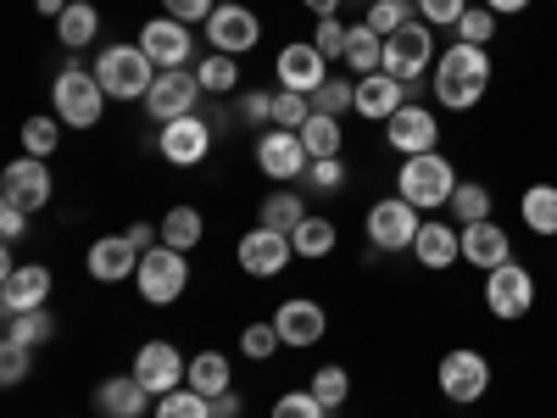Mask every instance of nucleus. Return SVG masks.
<instances>
[{"mask_svg": "<svg viewBox=\"0 0 557 418\" xmlns=\"http://www.w3.org/2000/svg\"><path fill=\"white\" fill-rule=\"evenodd\" d=\"M491 57H485V45H462V39H451L446 51L435 57V101L446 107V112H469V107H480L485 101V89H491Z\"/></svg>", "mask_w": 557, "mask_h": 418, "instance_id": "nucleus-1", "label": "nucleus"}, {"mask_svg": "<svg viewBox=\"0 0 557 418\" xmlns=\"http://www.w3.org/2000/svg\"><path fill=\"white\" fill-rule=\"evenodd\" d=\"M457 168L441 157V151H424V157H401L396 168V196L412 201L418 212H435V207H451L457 196Z\"/></svg>", "mask_w": 557, "mask_h": 418, "instance_id": "nucleus-2", "label": "nucleus"}, {"mask_svg": "<svg viewBox=\"0 0 557 418\" xmlns=\"http://www.w3.org/2000/svg\"><path fill=\"white\" fill-rule=\"evenodd\" d=\"M89 73L101 78L107 101H146L162 67H157L146 51H139V45H107V51L96 57V67H89Z\"/></svg>", "mask_w": 557, "mask_h": 418, "instance_id": "nucleus-3", "label": "nucleus"}, {"mask_svg": "<svg viewBox=\"0 0 557 418\" xmlns=\"http://www.w3.org/2000/svg\"><path fill=\"white\" fill-rule=\"evenodd\" d=\"M51 107H57V118H62V123H73V128H96V123H101V112H107V89H101V78H96V73H84V67H62V73H57V84H51Z\"/></svg>", "mask_w": 557, "mask_h": 418, "instance_id": "nucleus-4", "label": "nucleus"}, {"mask_svg": "<svg viewBox=\"0 0 557 418\" xmlns=\"http://www.w3.org/2000/svg\"><path fill=\"white\" fill-rule=\"evenodd\" d=\"M134 285H139V302H151V307H173V302L184 296V285H190V257L173 251V246H151L146 257H139Z\"/></svg>", "mask_w": 557, "mask_h": 418, "instance_id": "nucleus-5", "label": "nucleus"}, {"mask_svg": "<svg viewBox=\"0 0 557 418\" xmlns=\"http://www.w3.org/2000/svg\"><path fill=\"white\" fill-rule=\"evenodd\" d=\"M435 380H441V396L457 402V407H474L485 391H491V357L474 352V346H451L435 368Z\"/></svg>", "mask_w": 557, "mask_h": 418, "instance_id": "nucleus-6", "label": "nucleus"}, {"mask_svg": "<svg viewBox=\"0 0 557 418\" xmlns=\"http://www.w3.org/2000/svg\"><path fill=\"white\" fill-rule=\"evenodd\" d=\"M430 62H435V28L424 23V17H412L407 28H396L391 39H385V67L380 73H391V78H401L407 89L430 73Z\"/></svg>", "mask_w": 557, "mask_h": 418, "instance_id": "nucleus-7", "label": "nucleus"}, {"mask_svg": "<svg viewBox=\"0 0 557 418\" xmlns=\"http://www.w3.org/2000/svg\"><path fill=\"white\" fill-rule=\"evenodd\" d=\"M418 229H424V218H418V207L401 201V196H385V201L368 207V246L374 251H412Z\"/></svg>", "mask_w": 557, "mask_h": 418, "instance_id": "nucleus-8", "label": "nucleus"}, {"mask_svg": "<svg viewBox=\"0 0 557 418\" xmlns=\"http://www.w3.org/2000/svg\"><path fill=\"white\" fill-rule=\"evenodd\" d=\"M485 307L502 318V323H513V318H530L535 307V273L524 262H502L485 273Z\"/></svg>", "mask_w": 557, "mask_h": 418, "instance_id": "nucleus-9", "label": "nucleus"}, {"mask_svg": "<svg viewBox=\"0 0 557 418\" xmlns=\"http://www.w3.org/2000/svg\"><path fill=\"white\" fill-rule=\"evenodd\" d=\"M51 268L45 262H7V273H0V307H7V318L17 312H39L45 302H51Z\"/></svg>", "mask_w": 557, "mask_h": 418, "instance_id": "nucleus-10", "label": "nucleus"}, {"mask_svg": "<svg viewBox=\"0 0 557 418\" xmlns=\"http://www.w3.org/2000/svg\"><path fill=\"white\" fill-rule=\"evenodd\" d=\"M385 146H391L396 157L441 151V123H435V112H430V107H418V101H407V107L385 123Z\"/></svg>", "mask_w": 557, "mask_h": 418, "instance_id": "nucleus-11", "label": "nucleus"}, {"mask_svg": "<svg viewBox=\"0 0 557 418\" xmlns=\"http://www.w3.org/2000/svg\"><path fill=\"white\" fill-rule=\"evenodd\" d=\"M45 201H51V168H45L39 157H17V162H7V173H0V207L39 212Z\"/></svg>", "mask_w": 557, "mask_h": 418, "instance_id": "nucleus-12", "label": "nucleus"}, {"mask_svg": "<svg viewBox=\"0 0 557 418\" xmlns=\"http://www.w3.org/2000/svg\"><path fill=\"white\" fill-rule=\"evenodd\" d=\"M134 380L146 385L151 396H168V391H178L184 380H190V362L178 357L173 341H146L139 357H134Z\"/></svg>", "mask_w": 557, "mask_h": 418, "instance_id": "nucleus-13", "label": "nucleus"}, {"mask_svg": "<svg viewBox=\"0 0 557 418\" xmlns=\"http://www.w3.org/2000/svg\"><path fill=\"white\" fill-rule=\"evenodd\" d=\"M157 151L173 162V168H201L207 162V151H212V123L207 118H173V123H162V134H157Z\"/></svg>", "mask_w": 557, "mask_h": 418, "instance_id": "nucleus-14", "label": "nucleus"}, {"mask_svg": "<svg viewBox=\"0 0 557 418\" xmlns=\"http://www.w3.org/2000/svg\"><path fill=\"white\" fill-rule=\"evenodd\" d=\"M196 96H201V78H196L190 67H168V73H157V84H151L146 112H151V123L190 118V112H196Z\"/></svg>", "mask_w": 557, "mask_h": 418, "instance_id": "nucleus-15", "label": "nucleus"}, {"mask_svg": "<svg viewBox=\"0 0 557 418\" xmlns=\"http://www.w3.org/2000/svg\"><path fill=\"white\" fill-rule=\"evenodd\" d=\"M139 51H146L162 73L168 67H184L190 62V51H196V34H190V23H178V17H151L146 28H139Z\"/></svg>", "mask_w": 557, "mask_h": 418, "instance_id": "nucleus-16", "label": "nucleus"}, {"mask_svg": "<svg viewBox=\"0 0 557 418\" xmlns=\"http://www.w3.org/2000/svg\"><path fill=\"white\" fill-rule=\"evenodd\" d=\"M273 67H278V89H301V96H318V89L330 84V57H323L312 39L285 45Z\"/></svg>", "mask_w": 557, "mask_h": 418, "instance_id": "nucleus-17", "label": "nucleus"}, {"mask_svg": "<svg viewBox=\"0 0 557 418\" xmlns=\"http://www.w3.org/2000/svg\"><path fill=\"white\" fill-rule=\"evenodd\" d=\"M235 257H240V268H246V273L273 279V273H285V268H290L296 246H290V235H278V229H262V223H257L251 235H240Z\"/></svg>", "mask_w": 557, "mask_h": 418, "instance_id": "nucleus-18", "label": "nucleus"}, {"mask_svg": "<svg viewBox=\"0 0 557 418\" xmlns=\"http://www.w3.org/2000/svg\"><path fill=\"white\" fill-rule=\"evenodd\" d=\"M207 39H212V51L240 57V51H257L262 23H257V12H246L240 0H235V7H218V12L207 17Z\"/></svg>", "mask_w": 557, "mask_h": 418, "instance_id": "nucleus-19", "label": "nucleus"}, {"mask_svg": "<svg viewBox=\"0 0 557 418\" xmlns=\"http://www.w3.org/2000/svg\"><path fill=\"white\" fill-rule=\"evenodd\" d=\"M307 162H312V157H307V146H301L296 128H268V134L257 139V168H262L268 179H278V184L301 179Z\"/></svg>", "mask_w": 557, "mask_h": 418, "instance_id": "nucleus-20", "label": "nucleus"}, {"mask_svg": "<svg viewBox=\"0 0 557 418\" xmlns=\"http://www.w3.org/2000/svg\"><path fill=\"white\" fill-rule=\"evenodd\" d=\"M462 262L480 268V273H491V268H502V262H513V241H507V229H502L496 218L462 223Z\"/></svg>", "mask_w": 557, "mask_h": 418, "instance_id": "nucleus-21", "label": "nucleus"}, {"mask_svg": "<svg viewBox=\"0 0 557 418\" xmlns=\"http://www.w3.org/2000/svg\"><path fill=\"white\" fill-rule=\"evenodd\" d=\"M273 323H278V335H285V346H318L323 330H330V312L307 296H290V302H278Z\"/></svg>", "mask_w": 557, "mask_h": 418, "instance_id": "nucleus-22", "label": "nucleus"}, {"mask_svg": "<svg viewBox=\"0 0 557 418\" xmlns=\"http://www.w3.org/2000/svg\"><path fill=\"white\" fill-rule=\"evenodd\" d=\"M139 257L146 251H134L128 235H101L96 246H89L84 268H89V279H101V285H123L128 273H139Z\"/></svg>", "mask_w": 557, "mask_h": 418, "instance_id": "nucleus-23", "label": "nucleus"}, {"mask_svg": "<svg viewBox=\"0 0 557 418\" xmlns=\"http://www.w3.org/2000/svg\"><path fill=\"white\" fill-rule=\"evenodd\" d=\"M412 257L430 273H446L451 262H462V229H451L441 218H424V229H418V241H412Z\"/></svg>", "mask_w": 557, "mask_h": 418, "instance_id": "nucleus-24", "label": "nucleus"}, {"mask_svg": "<svg viewBox=\"0 0 557 418\" xmlns=\"http://www.w3.org/2000/svg\"><path fill=\"white\" fill-rule=\"evenodd\" d=\"M401 107H407V84H401V78H391V73H368V78H357V112H362V118L391 123Z\"/></svg>", "mask_w": 557, "mask_h": 418, "instance_id": "nucleus-25", "label": "nucleus"}, {"mask_svg": "<svg viewBox=\"0 0 557 418\" xmlns=\"http://www.w3.org/2000/svg\"><path fill=\"white\" fill-rule=\"evenodd\" d=\"M96 402H101V413H107V418H139L157 396H151L146 385H139L134 374H117V380H107V385L96 391Z\"/></svg>", "mask_w": 557, "mask_h": 418, "instance_id": "nucleus-26", "label": "nucleus"}, {"mask_svg": "<svg viewBox=\"0 0 557 418\" xmlns=\"http://www.w3.org/2000/svg\"><path fill=\"white\" fill-rule=\"evenodd\" d=\"M519 218H524L530 235L552 241L557 235V184H530V190L519 196Z\"/></svg>", "mask_w": 557, "mask_h": 418, "instance_id": "nucleus-27", "label": "nucleus"}, {"mask_svg": "<svg viewBox=\"0 0 557 418\" xmlns=\"http://www.w3.org/2000/svg\"><path fill=\"white\" fill-rule=\"evenodd\" d=\"M335 241H341V229H335L330 218H318V212H307V218L296 223V235H290L296 257H307V262H318V257H330V251H335Z\"/></svg>", "mask_w": 557, "mask_h": 418, "instance_id": "nucleus-28", "label": "nucleus"}, {"mask_svg": "<svg viewBox=\"0 0 557 418\" xmlns=\"http://www.w3.org/2000/svg\"><path fill=\"white\" fill-rule=\"evenodd\" d=\"M184 385L201 391V396H223L228 385H235V368H228L223 352H201V357H190V380Z\"/></svg>", "mask_w": 557, "mask_h": 418, "instance_id": "nucleus-29", "label": "nucleus"}, {"mask_svg": "<svg viewBox=\"0 0 557 418\" xmlns=\"http://www.w3.org/2000/svg\"><path fill=\"white\" fill-rule=\"evenodd\" d=\"M96 34H101V12L89 7V0H73V7L57 17V39L67 45V51H84V45L96 39Z\"/></svg>", "mask_w": 557, "mask_h": 418, "instance_id": "nucleus-30", "label": "nucleus"}, {"mask_svg": "<svg viewBox=\"0 0 557 418\" xmlns=\"http://www.w3.org/2000/svg\"><path fill=\"white\" fill-rule=\"evenodd\" d=\"M346 67H351L357 78L380 73V67H385V34H374L368 23H357V28H351V45H346Z\"/></svg>", "mask_w": 557, "mask_h": 418, "instance_id": "nucleus-31", "label": "nucleus"}, {"mask_svg": "<svg viewBox=\"0 0 557 418\" xmlns=\"http://www.w3.org/2000/svg\"><path fill=\"white\" fill-rule=\"evenodd\" d=\"M341 139H346L341 118L312 112V118L301 123V146H307V157H312V162H318V157H341Z\"/></svg>", "mask_w": 557, "mask_h": 418, "instance_id": "nucleus-32", "label": "nucleus"}, {"mask_svg": "<svg viewBox=\"0 0 557 418\" xmlns=\"http://www.w3.org/2000/svg\"><path fill=\"white\" fill-rule=\"evenodd\" d=\"M51 335H57V318L45 312V307H39V312H17V318H7V341H12V346H28V352H39V346L51 341Z\"/></svg>", "mask_w": 557, "mask_h": 418, "instance_id": "nucleus-33", "label": "nucleus"}, {"mask_svg": "<svg viewBox=\"0 0 557 418\" xmlns=\"http://www.w3.org/2000/svg\"><path fill=\"white\" fill-rule=\"evenodd\" d=\"M162 246L196 251V246H201V212H196V207H173V212L162 218Z\"/></svg>", "mask_w": 557, "mask_h": 418, "instance_id": "nucleus-34", "label": "nucleus"}, {"mask_svg": "<svg viewBox=\"0 0 557 418\" xmlns=\"http://www.w3.org/2000/svg\"><path fill=\"white\" fill-rule=\"evenodd\" d=\"M307 218V207H301V196H290V190H273L268 201H262V229H278V235H296V223Z\"/></svg>", "mask_w": 557, "mask_h": 418, "instance_id": "nucleus-35", "label": "nucleus"}, {"mask_svg": "<svg viewBox=\"0 0 557 418\" xmlns=\"http://www.w3.org/2000/svg\"><path fill=\"white\" fill-rule=\"evenodd\" d=\"M151 413H157V418H212V396H201V391H190V385H178V391L157 396Z\"/></svg>", "mask_w": 557, "mask_h": 418, "instance_id": "nucleus-36", "label": "nucleus"}, {"mask_svg": "<svg viewBox=\"0 0 557 418\" xmlns=\"http://www.w3.org/2000/svg\"><path fill=\"white\" fill-rule=\"evenodd\" d=\"M196 78H201V89H207V96H228V89L240 84V67H235V57L207 51V57H201V67H196Z\"/></svg>", "mask_w": 557, "mask_h": 418, "instance_id": "nucleus-37", "label": "nucleus"}, {"mask_svg": "<svg viewBox=\"0 0 557 418\" xmlns=\"http://www.w3.org/2000/svg\"><path fill=\"white\" fill-rule=\"evenodd\" d=\"M57 146H62V118H39V112H34V118L23 123V157H39V162H45Z\"/></svg>", "mask_w": 557, "mask_h": 418, "instance_id": "nucleus-38", "label": "nucleus"}, {"mask_svg": "<svg viewBox=\"0 0 557 418\" xmlns=\"http://www.w3.org/2000/svg\"><path fill=\"white\" fill-rule=\"evenodd\" d=\"M307 391H312V396H318L323 407L335 413V407H346V396H351V374H346L341 362H323L318 374H312V385H307Z\"/></svg>", "mask_w": 557, "mask_h": 418, "instance_id": "nucleus-39", "label": "nucleus"}, {"mask_svg": "<svg viewBox=\"0 0 557 418\" xmlns=\"http://www.w3.org/2000/svg\"><path fill=\"white\" fill-rule=\"evenodd\" d=\"M412 17H418V0H374L362 23L374 28V34H385V39H391V34H396V28H407Z\"/></svg>", "mask_w": 557, "mask_h": 418, "instance_id": "nucleus-40", "label": "nucleus"}, {"mask_svg": "<svg viewBox=\"0 0 557 418\" xmlns=\"http://www.w3.org/2000/svg\"><path fill=\"white\" fill-rule=\"evenodd\" d=\"M312 112H323V118H346V112H357V84L351 78H330L312 96Z\"/></svg>", "mask_w": 557, "mask_h": 418, "instance_id": "nucleus-41", "label": "nucleus"}, {"mask_svg": "<svg viewBox=\"0 0 557 418\" xmlns=\"http://www.w3.org/2000/svg\"><path fill=\"white\" fill-rule=\"evenodd\" d=\"M278 346H285V335H278L273 318H268V323H246V330H240V352H246L251 362H268Z\"/></svg>", "mask_w": 557, "mask_h": 418, "instance_id": "nucleus-42", "label": "nucleus"}, {"mask_svg": "<svg viewBox=\"0 0 557 418\" xmlns=\"http://www.w3.org/2000/svg\"><path fill=\"white\" fill-rule=\"evenodd\" d=\"M491 190L485 184H457V196H451V212H457V223H485L491 218Z\"/></svg>", "mask_w": 557, "mask_h": 418, "instance_id": "nucleus-43", "label": "nucleus"}, {"mask_svg": "<svg viewBox=\"0 0 557 418\" xmlns=\"http://www.w3.org/2000/svg\"><path fill=\"white\" fill-rule=\"evenodd\" d=\"M307 118H312V96H301V89H278L273 96V128H296L301 134Z\"/></svg>", "mask_w": 557, "mask_h": 418, "instance_id": "nucleus-44", "label": "nucleus"}, {"mask_svg": "<svg viewBox=\"0 0 557 418\" xmlns=\"http://www.w3.org/2000/svg\"><path fill=\"white\" fill-rule=\"evenodd\" d=\"M457 39L462 45H491L496 39V12L491 7H469V12L457 17Z\"/></svg>", "mask_w": 557, "mask_h": 418, "instance_id": "nucleus-45", "label": "nucleus"}, {"mask_svg": "<svg viewBox=\"0 0 557 418\" xmlns=\"http://www.w3.org/2000/svg\"><path fill=\"white\" fill-rule=\"evenodd\" d=\"M312 45H318V51L330 57V62H335V57L346 62V45H351V28H346L341 17H318V28H312Z\"/></svg>", "mask_w": 557, "mask_h": 418, "instance_id": "nucleus-46", "label": "nucleus"}, {"mask_svg": "<svg viewBox=\"0 0 557 418\" xmlns=\"http://www.w3.org/2000/svg\"><path fill=\"white\" fill-rule=\"evenodd\" d=\"M273 418H330V407H323L312 391H285L273 402Z\"/></svg>", "mask_w": 557, "mask_h": 418, "instance_id": "nucleus-47", "label": "nucleus"}, {"mask_svg": "<svg viewBox=\"0 0 557 418\" xmlns=\"http://www.w3.org/2000/svg\"><path fill=\"white\" fill-rule=\"evenodd\" d=\"M301 179L312 184V190L330 196V190H341V184H346V168H341V157H318V162H307V173H301Z\"/></svg>", "mask_w": 557, "mask_h": 418, "instance_id": "nucleus-48", "label": "nucleus"}, {"mask_svg": "<svg viewBox=\"0 0 557 418\" xmlns=\"http://www.w3.org/2000/svg\"><path fill=\"white\" fill-rule=\"evenodd\" d=\"M462 12H469V0H418V17L430 28H457Z\"/></svg>", "mask_w": 557, "mask_h": 418, "instance_id": "nucleus-49", "label": "nucleus"}, {"mask_svg": "<svg viewBox=\"0 0 557 418\" xmlns=\"http://www.w3.org/2000/svg\"><path fill=\"white\" fill-rule=\"evenodd\" d=\"M28 357H34L28 346H12V341L0 346V385H23L28 380Z\"/></svg>", "mask_w": 557, "mask_h": 418, "instance_id": "nucleus-50", "label": "nucleus"}, {"mask_svg": "<svg viewBox=\"0 0 557 418\" xmlns=\"http://www.w3.org/2000/svg\"><path fill=\"white\" fill-rule=\"evenodd\" d=\"M162 12L178 17V23H207L218 7H212V0H162Z\"/></svg>", "mask_w": 557, "mask_h": 418, "instance_id": "nucleus-51", "label": "nucleus"}, {"mask_svg": "<svg viewBox=\"0 0 557 418\" xmlns=\"http://www.w3.org/2000/svg\"><path fill=\"white\" fill-rule=\"evenodd\" d=\"M240 118H246V123H273V96H268V89H251V96H240Z\"/></svg>", "mask_w": 557, "mask_h": 418, "instance_id": "nucleus-52", "label": "nucleus"}, {"mask_svg": "<svg viewBox=\"0 0 557 418\" xmlns=\"http://www.w3.org/2000/svg\"><path fill=\"white\" fill-rule=\"evenodd\" d=\"M23 229H28V212L23 207H0V235H7V246L23 241Z\"/></svg>", "mask_w": 557, "mask_h": 418, "instance_id": "nucleus-53", "label": "nucleus"}, {"mask_svg": "<svg viewBox=\"0 0 557 418\" xmlns=\"http://www.w3.org/2000/svg\"><path fill=\"white\" fill-rule=\"evenodd\" d=\"M123 235H128V246H134V251H151V246H162V229H151V223H128Z\"/></svg>", "mask_w": 557, "mask_h": 418, "instance_id": "nucleus-54", "label": "nucleus"}, {"mask_svg": "<svg viewBox=\"0 0 557 418\" xmlns=\"http://www.w3.org/2000/svg\"><path fill=\"white\" fill-rule=\"evenodd\" d=\"M212 418H240V396H235V391L212 396Z\"/></svg>", "mask_w": 557, "mask_h": 418, "instance_id": "nucleus-55", "label": "nucleus"}, {"mask_svg": "<svg viewBox=\"0 0 557 418\" xmlns=\"http://www.w3.org/2000/svg\"><path fill=\"white\" fill-rule=\"evenodd\" d=\"M480 7H491L496 17H513V12H530V0H480Z\"/></svg>", "mask_w": 557, "mask_h": 418, "instance_id": "nucleus-56", "label": "nucleus"}, {"mask_svg": "<svg viewBox=\"0 0 557 418\" xmlns=\"http://www.w3.org/2000/svg\"><path fill=\"white\" fill-rule=\"evenodd\" d=\"M301 7H307L312 17H335V12H341V0H301Z\"/></svg>", "mask_w": 557, "mask_h": 418, "instance_id": "nucleus-57", "label": "nucleus"}, {"mask_svg": "<svg viewBox=\"0 0 557 418\" xmlns=\"http://www.w3.org/2000/svg\"><path fill=\"white\" fill-rule=\"evenodd\" d=\"M67 7H73V0H39V12H45V17H62Z\"/></svg>", "mask_w": 557, "mask_h": 418, "instance_id": "nucleus-58", "label": "nucleus"}, {"mask_svg": "<svg viewBox=\"0 0 557 418\" xmlns=\"http://www.w3.org/2000/svg\"><path fill=\"white\" fill-rule=\"evenodd\" d=\"M218 7H235V0H218Z\"/></svg>", "mask_w": 557, "mask_h": 418, "instance_id": "nucleus-59", "label": "nucleus"}]
</instances>
